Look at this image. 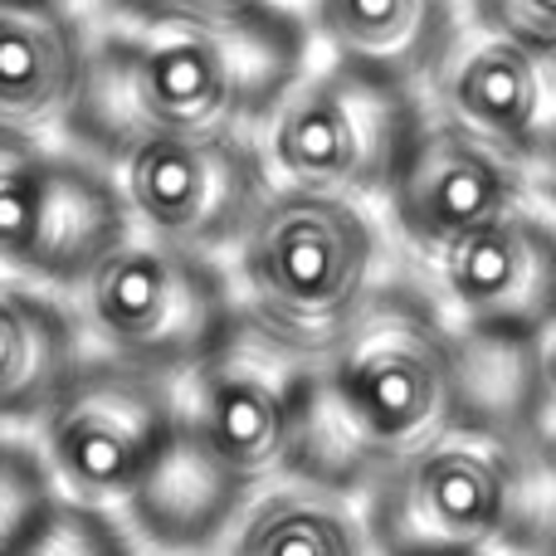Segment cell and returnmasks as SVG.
<instances>
[{
  "instance_id": "8fae6325",
  "label": "cell",
  "mask_w": 556,
  "mask_h": 556,
  "mask_svg": "<svg viewBox=\"0 0 556 556\" xmlns=\"http://www.w3.org/2000/svg\"><path fill=\"white\" fill-rule=\"evenodd\" d=\"M430 269L444 323L464 337L528 352L556 323V220L532 205L454 240Z\"/></svg>"
},
{
  "instance_id": "4fadbf2b",
  "label": "cell",
  "mask_w": 556,
  "mask_h": 556,
  "mask_svg": "<svg viewBox=\"0 0 556 556\" xmlns=\"http://www.w3.org/2000/svg\"><path fill=\"white\" fill-rule=\"evenodd\" d=\"M88 54L64 0H0V123L29 132L68 117L84 93Z\"/></svg>"
},
{
  "instance_id": "484cf974",
  "label": "cell",
  "mask_w": 556,
  "mask_h": 556,
  "mask_svg": "<svg viewBox=\"0 0 556 556\" xmlns=\"http://www.w3.org/2000/svg\"><path fill=\"white\" fill-rule=\"evenodd\" d=\"M552 186H556V176H552Z\"/></svg>"
},
{
  "instance_id": "ffe728a7",
  "label": "cell",
  "mask_w": 556,
  "mask_h": 556,
  "mask_svg": "<svg viewBox=\"0 0 556 556\" xmlns=\"http://www.w3.org/2000/svg\"><path fill=\"white\" fill-rule=\"evenodd\" d=\"M10 556H132V542L108 513L59 503L45 518V528L29 542H20Z\"/></svg>"
},
{
  "instance_id": "5bb4252c",
  "label": "cell",
  "mask_w": 556,
  "mask_h": 556,
  "mask_svg": "<svg viewBox=\"0 0 556 556\" xmlns=\"http://www.w3.org/2000/svg\"><path fill=\"white\" fill-rule=\"evenodd\" d=\"M313 29L332 64L420 88L459 25L450 0H313Z\"/></svg>"
},
{
  "instance_id": "cb8c5ba5",
  "label": "cell",
  "mask_w": 556,
  "mask_h": 556,
  "mask_svg": "<svg viewBox=\"0 0 556 556\" xmlns=\"http://www.w3.org/2000/svg\"><path fill=\"white\" fill-rule=\"evenodd\" d=\"M538 464H542V479H547V522H542L538 547H552L556 552V444L538 450Z\"/></svg>"
},
{
  "instance_id": "9c48e42d",
  "label": "cell",
  "mask_w": 556,
  "mask_h": 556,
  "mask_svg": "<svg viewBox=\"0 0 556 556\" xmlns=\"http://www.w3.org/2000/svg\"><path fill=\"white\" fill-rule=\"evenodd\" d=\"M303 386L307 356L288 352L240 317L220 352H211L186 376L181 425L240 483H283L293 469Z\"/></svg>"
},
{
  "instance_id": "603a6c76",
  "label": "cell",
  "mask_w": 556,
  "mask_h": 556,
  "mask_svg": "<svg viewBox=\"0 0 556 556\" xmlns=\"http://www.w3.org/2000/svg\"><path fill=\"white\" fill-rule=\"evenodd\" d=\"M117 5H127L137 20H201V15L240 10L250 0H117Z\"/></svg>"
},
{
  "instance_id": "d4e9b609",
  "label": "cell",
  "mask_w": 556,
  "mask_h": 556,
  "mask_svg": "<svg viewBox=\"0 0 556 556\" xmlns=\"http://www.w3.org/2000/svg\"><path fill=\"white\" fill-rule=\"evenodd\" d=\"M542 556H556V552H552V547H542Z\"/></svg>"
},
{
  "instance_id": "7a4b0ae2",
  "label": "cell",
  "mask_w": 556,
  "mask_h": 556,
  "mask_svg": "<svg viewBox=\"0 0 556 556\" xmlns=\"http://www.w3.org/2000/svg\"><path fill=\"white\" fill-rule=\"evenodd\" d=\"M303 68V25L269 0L201 20H142L88 54L68 127L108 162L152 137H244Z\"/></svg>"
},
{
  "instance_id": "7402d4cb",
  "label": "cell",
  "mask_w": 556,
  "mask_h": 556,
  "mask_svg": "<svg viewBox=\"0 0 556 556\" xmlns=\"http://www.w3.org/2000/svg\"><path fill=\"white\" fill-rule=\"evenodd\" d=\"M528 410H522V434L532 450L556 444V323L528 346Z\"/></svg>"
},
{
  "instance_id": "8992f818",
  "label": "cell",
  "mask_w": 556,
  "mask_h": 556,
  "mask_svg": "<svg viewBox=\"0 0 556 556\" xmlns=\"http://www.w3.org/2000/svg\"><path fill=\"white\" fill-rule=\"evenodd\" d=\"M78 313L113 362L181 381L235 332L240 298L215 260L132 230L78 283Z\"/></svg>"
},
{
  "instance_id": "e0dca14e",
  "label": "cell",
  "mask_w": 556,
  "mask_h": 556,
  "mask_svg": "<svg viewBox=\"0 0 556 556\" xmlns=\"http://www.w3.org/2000/svg\"><path fill=\"white\" fill-rule=\"evenodd\" d=\"M230 556H381L356 498L303 479L274 483L235 522Z\"/></svg>"
},
{
  "instance_id": "277c9868",
  "label": "cell",
  "mask_w": 556,
  "mask_h": 556,
  "mask_svg": "<svg viewBox=\"0 0 556 556\" xmlns=\"http://www.w3.org/2000/svg\"><path fill=\"white\" fill-rule=\"evenodd\" d=\"M362 498L381 556H493L532 518V464L508 425L469 410Z\"/></svg>"
},
{
  "instance_id": "44dd1931",
  "label": "cell",
  "mask_w": 556,
  "mask_h": 556,
  "mask_svg": "<svg viewBox=\"0 0 556 556\" xmlns=\"http://www.w3.org/2000/svg\"><path fill=\"white\" fill-rule=\"evenodd\" d=\"M469 25L556 59V0H469Z\"/></svg>"
},
{
  "instance_id": "7c38bea8",
  "label": "cell",
  "mask_w": 556,
  "mask_h": 556,
  "mask_svg": "<svg viewBox=\"0 0 556 556\" xmlns=\"http://www.w3.org/2000/svg\"><path fill=\"white\" fill-rule=\"evenodd\" d=\"M434 113L464 123L522 162L556 176V59L483 29H454L450 49L425 78Z\"/></svg>"
},
{
  "instance_id": "3957f363",
  "label": "cell",
  "mask_w": 556,
  "mask_h": 556,
  "mask_svg": "<svg viewBox=\"0 0 556 556\" xmlns=\"http://www.w3.org/2000/svg\"><path fill=\"white\" fill-rule=\"evenodd\" d=\"M376 264L366 205L274 186L240 235V317L313 362L381 288Z\"/></svg>"
},
{
  "instance_id": "5b68a950",
  "label": "cell",
  "mask_w": 556,
  "mask_h": 556,
  "mask_svg": "<svg viewBox=\"0 0 556 556\" xmlns=\"http://www.w3.org/2000/svg\"><path fill=\"white\" fill-rule=\"evenodd\" d=\"M425 117L420 88L386 84L346 64L303 68L260 123L269 186L337 201H381L405 142Z\"/></svg>"
},
{
  "instance_id": "d6986e66",
  "label": "cell",
  "mask_w": 556,
  "mask_h": 556,
  "mask_svg": "<svg viewBox=\"0 0 556 556\" xmlns=\"http://www.w3.org/2000/svg\"><path fill=\"white\" fill-rule=\"evenodd\" d=\"M59 503L64 498H59L39 450L0 440V556L35 538Z\"/></svg>"
},
{
  "instance_id": "52a82bcc",
  "label": "cell",
  "mask_w": 556,
  "mask_h": 556,
  "mask_svg": "<svg viewBox=\"0 0 556 556\" xmlns=\"http://www.w3.org/2000/svg\"><path fill=\"white\" fill-rule=\"evenodd\" d=\"M176 434V381L113 356H84V366L39 415V459L64 503L113 518V508H127V498L162 464Z\"/></svg>"
},
{
  "instance_id": "ac0fdd59",
  "label": "cell",
  "mask_w": 556,
  "mask_h": 556,
  "mask_svg": "<svg viewBox=\"0 0 556 556\" xmlns=\"http://www.w3.org/2000/svg\"><path fill=\"white\" fill-rule=\"evenodd\" d=\"M54 162L59 152H45L29 132L0 123V264L20 274H25L39 225H45Z\"/></svg>"
},
{
  "instance_id": "ba28073f",
  "label": "cell",
  "mask_w": 556,
  "mask_h": 556,
  "mask_svg": "<svg viewBox=\"0 0 556 556\" xmlns=\"http://www.w3.org/2000/svg\"><path fill=\"white\" fill-rule=\"evenodd\" d=\"M108 166L137 235L205 260L240 244L274 191L254 137H152Z\"/></svg>"
},
{
  "instance_id": "2e32d148",
  "label": "cell",
  "mask_w": 556,
  "mask_h": 556,
  "mask_svg": "<svg viewBox=\"0 0 556 556\" xmlns=\"http://www.w3.org/2000/svg\"><path fill=\"white\" fill-rule=\"evenodd\" d=\"M78 366L74 317L54 298L0 283V420H39Z\"/></svg>"
},
{
  "instance_id": "30bf717a",
  "label": "cell",
  "mask_w": 556,
  "mask_h": 556,
  "mask_svg": "<svg viewBox=\"0 0 556 556\" xmlns=\"http://www.w3.org/2000/svg\"><path fill=\"white\" fill-rule=\"evenodd\" d=\"M532 195V172L469 132L464 123L425 108L415 137L405 142L395 176L386 186V211L405 244L434 260L454 240L522 211Z\"/></svg>"
},
{
  "instance_id": "9a60e30c",
  "label": "cell",
  "mask_w": 556,
  "mask_h": 556,
  "mask_svg": "<svg viewBox=\"0 0 556 556\" xmlns=\"http://www.w3.org/2000/svg\"><path fill=\"white\" fill-rule=\"evenodd\" d=\"M254 503V489L240 483L215 454H205L201 440H191L181 425L176 444L162 454L147 483L127 498V522L162 552H201L225 528L244 518Z\"/></svg>"
},
{
  "instance_id": "6da1fadb",
  "label": "cell",
  "mask_w": 556,
  "mask_h": 556,
  "mask_svg": "<svg viewBox=\"0 0 556 556\" xmlns=\"http://www.w3.org/2000/svg\"><path fill=\"white\" fill-rule=\"evenodd\" d=\"M469 410L464 346L440 303L381 283L352 327L307 362L288 479L356 498Z\"/></svg>"
}]
</instances>
